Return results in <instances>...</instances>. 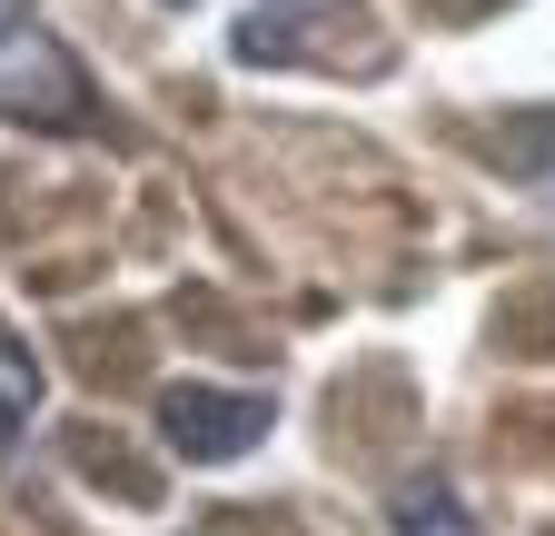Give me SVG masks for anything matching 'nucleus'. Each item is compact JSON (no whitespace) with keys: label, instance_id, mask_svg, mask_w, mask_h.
<instances>
[{"label":"nucleus","instance_id":"obj_5","mask_svg":"<svg viewBox=\"0 0 555 536\" xmlns=\"http://www.w3.org/2000/svg\"><path fill=\"white\" fill-rule=\"evenodd\" d=\"M30 418H40V358L21 328H0V447H21Z\"/></svg>","mask_w":555,"mask_h":536},{"label":"nucleus","instance_id":"obj_3","mask_svg":"<svg viewBox=\"0 0 555 536\" xmlns=\"http://www.w3.org/2000/svg\"><path fill=\"white\" fill-rule=\"evenodd\" d=\"M308 30H367L358 0H258L238 21V60H308Z\"/></svg>","mask_w":555,"mask_h":536},{"label":"nucleus","instance_id":"obj_2","mask_svg":"<svg viewBox=\"0 0 555 536\" xmlns=\"http://www.w3.org/2000/svg\"><path fill=\"white\" fill-rule=\"evenodd\" d=\"M0 110H11V119H40V129H80L90 119V80L21 21V30H0Z\"/></svg>","mask_w":555,"mask_h":536},{"label":"nucleus","instance_id":"obj_6","mask_svg":"<svg viewBox=\"0 0 555 536\" xmlns=\"http://www.w3.org/2000/svg\"><path fill=\"white\" fill-rule=\"evenodd\" d=\"M427 11H447V21H486V11H506V0H427Z\"/></svg>","mask_w":555,"mask_h":536},{"label":"nucleus","instance_id":"obj_4","mask_svg":"<svg viewBox=\"0 0 555 536\" xmlns=\"http://www.w3.org/2000/svg\"><path fill=\"white\" fill-rule=\"evenodd\" d=\"M387 536H476V516L456 507V487L437 477V467H416V477H397V497H387Z\"/></svg>","mask_w":555,"mask_h":536},{"label":"nucleus","instance_id":"obj_8","mask_svg":"<svg viewBox=\"0 0 555 536\" xmlns=\"http://www.w3.org/2000/svg\"><path fill=\"white\" fill-rule=\"evenodd\" d=\"M208 536H248V526H208Z\"/></svg>","mask_w":555,"mask_h":536},{"label":"nucleus","instance_id":"obj_1","mask_svg":"<svg viewBox=\"0 0 555 536\" xmlns=\"http://www.w3.org/2000/svg\"><path fill=\"white\" fill-rule=\"evenodd\" d=\"M159 437H169L189 467H229V457H248V447L268 437V397L189 378V387H169V397H159Z\"/></svg>","mask_w":555,"mask_h":536},{"label":"nucleus","instance_id":"obj_7","mask_svg":"<svg viewBox=\"0 0 555 536\" xmlns=\"http://www.w3.org/2000/svg\"><path fill=\"white\" fill-rule=\"evenodd\" d=\"M30 21V0H0V30H21Z\"/></svg>","mask_w":555,"mask_h":536}]
</instances>
